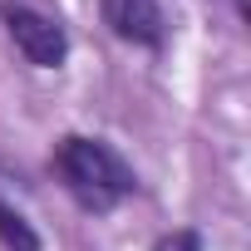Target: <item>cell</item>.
I'll return each mask as SVG.
<instances>
[{
    "instance_id": "1",
    "label": "cell",
    "mask_w": 251,
    "mask_h": 251,
    "mask_svg": "<svg viewBox=\"0 0 251 251\" xmlns=\"http://www.w3.org/2000/svg\"><path fill=\"white\" fill-rule=\"evenodd\" d=\"M54 168H59L64 187H69L89 212H108L113 202H123V197L138 187L133 168L123 163L103 138H79V133L59 138V148H54Z\"/></svg>"
},
{
    "instance_id": "2",
    "label": "cell",
    "mask_w": 251,
    "mask_h": 251,
    "mask_svg": "<svg viewBox=\"0 0 251 251\" xmlns=\"http://www.w3.org/2000/svg\"><path fill=\"white\" fill-rule=\"evenodd\" d=\"M0 20H5V35L15 40V50H20L35 69H59V64L69 59V35H64V25H54L50 15L5 0V5H0Z\"/></svg>"
},
{
    "instance_id": "3",
    "label": "cell",
    "mask_w": 251,
    "mask_h": 251,
    "mask_svg": "<svg viewBox=\"0 0 251 251\" xmlns=\"http://www.w3.org/2000/svg\"><path fill=\"white\" fill-rule=\"evenodd\" d=\"M99 10H103V25L128 45H158L163 40L158 0H99Z\"/></svg>"
},
{
    "instance_id": "4",
    "label": "cell",
    "mask_w": 251,
    "mask_h": 251,
    "mask_svg": "<svg viewBox=\"0 0 251 251\" xmlns=\"http://www.w3.org/2000/svg\"><path fill=\"white\" fill-rule=\"evenodd\" d=\"M0 241H5L10 251H40V236H35V226L0 197Z\"/></svg>"
},
{
    "instance_id": "5",
    "label": "cell",
    "mask_w": 251,
    "mask_h": 251,
    "mask_svg": "<svg viewBox=\"0 0 251 251\" xmlns=\"http://www.w3.org/2000/svg\"><path fill=\"white\" fill-rule=\"evenodd\" d=\"M158 251H202V241H197V231H173L158 241Z\"/></svg>"
}]
</instances>
